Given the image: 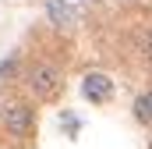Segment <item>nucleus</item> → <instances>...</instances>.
<instances>
[{
    "mask_svg": "<svg viewBox=\"0 0 152 149\" xmlns=\"http://www.w3.org/2000/svg\"><path fill=\"white\" fill-rule=\"evenodd\" d=\"M0 121H4V128L14 135V139H25L28 131H32V107L28 103H7L4 110H0Z\"/></svg>",
    "mask_w": 152,
    "mask_h": 149,
    "instance_id": "obj_1",
    "label": "nucleus"
},
{
    "mask_svg": "<svg viewBox=\"0 0 152 149\" xmlns=\"http://www.w3.org/2000/svg\"><path fill=\"white\" fill-rule=\"evenodd\" d=\"M28 85H32V92L36 96H57V89H60V71L53 68V64H36L32 74H28Z\"/></svg>",
    "mask_w": 152,
    "mask_h": 149,
    "instance_id": "obj_2",
    "label": "nucleus"
},
{
    "mask_svg": "<svg viewBox=\"0 0 152 149\" xmlns=\"http://www.w3.org/2000/svg\"><path fill=\"white\" fill-rule=\"evenodd\" d=\"M81 92H85V100H92V103H103V100H110V96H113V82H110L106 74L92 71V74H85V82H81Z\"/></svg>",
    "mask_w": 152,
    "mask_h": 149,
    "instance_id": "obj_3",
    "label": "nucleus"
},
{
    "mask_svg": "<svg viewBox=\"0 0 152 149\" xmlns=\"http://www.w3.org/2000/svg\"><path fill=\"white\" fill-rule=\"evenodd\" d=\"M46 14H50L53 25H60V29H71V25H75V7H67L64 0H46Z\"/></svg>",
    "mask_w": 152,
    "mask_h": 149,
    "instance_id": "obj_4",
    "label": "nucleus"
},
{
    "mask_svg": "<svg viewBox=\"0 0 152 149\" xmlns=\"http://www.w3.org/2000/svg\"><path fill=\"white\" fill-rule=\"evenodd\" d=\"M134 117H138L142 124H152V92H142V96L134 100Z\"/></svg>",
    "mask_w": 152,
    "mask_h": 149,
    "instance_id": "obj_5",
    "label": "nucleus"
}]
</instances>
